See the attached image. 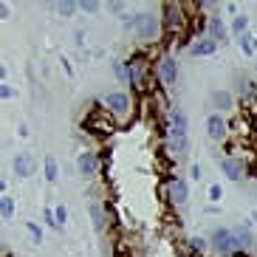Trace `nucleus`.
Instances as JSON below:
<instances>
[{"mask_svg":"<svg viewBox=\"0 0 257 257\" xmlns=\"http://www.w3.org/2000/svg\"><path fill=\"white\" fill-rule=\"evenodd\" d=\"M187 139H189V119L181 107H173L170 116H167V142H170V150L178 156V153L187 150Z\"/></svg>","mask_w":257,"mask_h":257,"instance_id":"nucleus-1","label":"nucleus"},{"mask_svg":"<svg viewBox=\"0 0 257 257\" xmlns=\"http://www.w3.org/2000/svg\"><path fill=\"white\" fill-rule=\"evenodd\" d=\"M161 31H164V26L156 15H150V12H136L133 15V34H136L139 43H153Z\"/></svg>","mask_w":257,"mask_h":257,"instance_id":"nucleus-2","label":"nucleus"},{"mask_svg":"<svg viewBox=\"0 0 257 257\" xmlns=\"http://www.w3.org/2000/svg\"><path fill=\"white\" fill-rule=\"evenodd\" d=\"M102 107H105V113L110 116V119L121 121V124L130 119V96L124 91L105 93V96H102Z\"/></svg>","mask_w":257,"mask_h":257,"instance_id":"nucleus-3","label":"nucleus"},{"mask_svg":"<svg viewBox=\"0 0 257 257\" xmlns=\"http://www.w3.org/2000/svg\"><path fill=\"white\" fill-rule=\"evenodd\" d=\"M161 26H164L170 34H178V31L187 29V15H184L181 3H164V6H161Z\"/></svg>","mask_w":257,"mask_h":257,"instance_id":"nucleus-4","label":"nucleus"},{"mask_svg":"<svg viewBox=\"0 0 257 257\" xmlns=\"http://www.w3.org/2000/svg\"><path fill=\"white\" fill-rule=\"evenodd\" d=\"M153 74H156V79H159L161 85L173 88V85L178 82V62H175L170 54H164V57H159L156 68H153Z\"/></svg>","mask_w":257,"mask_h":257,"instance_id":"nucleus-5","label":"nucleus"},{"mask_svg":"<svg viewBox=\"0 0 257 257\" xmlns=\"http://www.w3.org/2000/svg\"><path fill=\"white\" fill-rule=\"evenodd\" d=\"M209 246L218 251V254H234V251H240L237 249V243H234L232 229H226V226H218L215 232L209 234Z\"/></svg>","mask_w":257,"mask_h":257,"instance_id":"nucleus-6","label":"nucleus"},{"mask_svg":"<svg viewBox=\"0 0 257 257\" xmlns=\"http://www.w3.org/2000/svg\"><path fill=\"white\" fill-rule=\"evenodd\" d=\"M147 60H144L142 54H136L133 60H130V88H136V91H144L147 82H144V76H147Z\"/></svg>","mask_w":257,"mask_h":257,"instance_id":"nucleus-7","label":"nucleus"},{"mask_svg":"<svg viewBox=\"0 0 257 257\" xmlns=\"http://www.w3.org/2000/svg\"><path fill=\"white\" fill-rule=\"evenodd\" d=\"M206 136H209L212 142H223V139L229 136V124H226V119H223V113L206 116Z\"/></svg>","mask_w":257,"mask_h":257,"instance_id":"nucleus-8","label":"nucleus"},{"mask_svg":"<svg viewBox=\"0 0 257 257\" xmlns=\"http://www.w3.org/2000/svg\"><path fill=\"white\" fill-rule=\"evenodd\" d=\"M218 167H220V173L226 175L229 181H243V175H246L243 161L234 159V156H223V159H218Z\"/></svg>","mask_w":257,"mask_h":257,"instance_id":"nucleus-9","label":"nucleus"},{"mask_svg":"<svg viewBox=\"0 0 257 257\" xmlns=\"http://www.w3.org/2000/svg\"><path fill=\"white\" fill-rule=\"evenodd\" d=\"M12 170H15L17 178H31V175L37 173V161L31 153H17L15 161H12Z\"/></svg>","mask_w":257,"mask_h":257,"instance_id":"nucleus-10","label":"nucleus"},{"mask_svg":"<svg viewBox=\"0 0 257 257\" xmlns=\"http://www.w3.org/2000/svg\"><path fill=\"white\" fill-rule=\"evenodd\" d=\"M189 201V187L184 178H170V204L175 209H181L184 204Z\"/></svg>","mask_w":257,"mask_h":257,"instance_id":"nucleus-11","label":"nucleus"},{"mask_svg":"<svg viewBox=\"0 0 257 257\" xmlns=\"http://www.w3.org/2000/svg\"><path fill=\"white\" fill-rule=\"evenodd\" d=\"M218 43L212 37H206V34H201V37L192 43V46H187V51L192 54V57H212V54H218Z\"/></svg>","mask_w":257,"mask_h":257,"instance_id":"nucleus-12","label":"nucleus"},{"mask_svg":"<svg viewBox=\"0 0 257 257\" xmlns=\"http://www.w3.org/2000/svg\"><path fill=\"white\" fill-rule=\"evenodd\" d=\"M96 167H99V156L93 150H82V153H79V159H76V170H79L82 178H91V175L96 173Z\"/></svg>","mask_w":257,"mask_h":257,"instance_id":"nucleus-13","label":"nucleus"},{"mask_svg":"<svg viewBox=\"0 0 257 257\" xmlns=\"http://www.w3.org/2000/svg\"><path fill=\"white\" fill-rule=\"evenodd\" d=\"M206 37H212L215 43H226V37H229V29H226V23L220 20L218 15H212L209 20H206Z\"/></svg>","mask_w":257,"mask_h":257,"instance_id":"nucleus-14","label":"nucleus"},{"mask_svg":"<svg viewBox=\"0 0 257 257\" xmlns=\"http://www.w3.org/2000/svg\"><path fill=\"white\" fill-rule=\"evenodd\" d=\"M232 234H234V243H237V249L246 251L254 246V234H251V226L249 223H237V226H232Z\"/></svg>","mask_w":257,"mask_h":257,"instance_id":"nucleus-15","label":"nucleus"},{"mask_svg":"<svg viewBox=\"0 0 257 257\" xmlns=\"http://www.w3.org/2000/svg\"><path fill=\"white\" fill-rule=\"evenodd\" d=\"M88 215H91V220H93V229H96L99 234L107 229V215H105V206L99 204V201H91L88 204Z\"/></svg>","mask_w":257,"mask_h":257,"instance_id":"nucleus-16","label":"nucleus"},{"mask_svg":"<svg viewBox=\"0 0 257 257\" xmlns=\"http://www.w3.org/2000/svg\"><path fill=\"white\" fill-rule=\"evenodd\" d=\"M212 105H215V110H218V113H223V110H229V107L234 105V96L229 91H212Z\"/></svg>","mask_w":257,"mask_h":257,"instance_id":"nucleus-17","label":"nucleus"},{"mask_svg":"<svg viewBox=\"0 0 257 257\" xmlns=\"http://www.w3.org/2000/svg\"><path fill=\"white\" fill-rule=\"evenodd\" d=\"M237 46H240V54L243 57H254L257 54V34H243V37H237Z\"/></svg>","mask_w":257,"mask_h":257,"instance_id":"nucleus-18","label":"nucleus"},{"mask_svg":"<svg viewBox=\"0 0 257 257\" xmlns=\"http://www.w3.org/2000/svg\"><path fill=\"white\" fill-rule=\"evenodd\" d=\"M76 9H79L76 0H57V3H54V12H57L60 17H68V20L76 15Z\"/></svg>","mask_w":257,"mask_h":257,"instance_id":"nucleus-19","label":"nucleus"},{"mask_svg":"<svg viewBox=\"0 0 257 257\" xmlns=\"http://www.w3.org/2000/svg\"><path fill=\"white\" fill-rule=\"evenodd\" d=\"M237 82H240V99L243 102H254L257 99V85L251 82V79H246V76H240Z\"/></svg>","mask_w":257,"mask_h":257,"instance_id":"nucleus-20","label":"nucleus"},{"mask_svg":"<svg viewBox=\"0 0 257 257\" xmlns=\"http://www.w3.org/2000/svg\"><path fill=\"white\" fill-rule=\"evenodd\" d=\"M229 29H232V34H237V37H243V34H249V17H246V15L232 17V23H229Z\"/></svg>","mask_w":257,"mask_h":257,"instance_id":"nucleus-21","label":"nucleus"},{"mask_svg":"<svg viewBox=\"0 0 257 257\" xmlns=\"http://www.w3.org/2000/svg\"><path fill=\"white\" fill-rule=\"evenodd\" d=\"M57 178H60V164H57L54 156H46V181L57 184Z\"/></svg>","mask_w":257,"mask_h":257,"instance_id":"nucleus-22","label":"nucleus"},{"mask_svg":"<svg viewBox=\"0 0 257 257\" xmlns=\"http://www.w3.org/2000/svg\"><path fill=\"white\" fill-rule=\"evenodd\" d=\"M0 218H3V220H12V218H15V198H12V195H3V198H0Z\"/></svg>","mask_w":257,"mask_h":257,"instance_id":"nucleus-23","label":"nucleus"},{"mask_svg":"<svg viewBox=\"0 0 257 257\" xmlns=\"http://www.w3.org/2000/svg\"><path fill=\"white\" fill-rule=\"evenodd\" d=\"M43 220H46V226H51L54 229V232H65V229H62L60 226V223H57V215H54V209H51V206H46V209H43Z\"/></svg>","mask_w":257,"mask_h":257,"instance_id":"nucleus-24","label":"nucleus"},{"mask_svg":"<svg viewBox=\"0 0 257 257\" xmlns=\"http://www.w3.org/2000/svg\"><path fill=\"white\" fill-rule=\"evenodd\" d=\"M26 232H29V237H31V243H34V246H40V243H43V229H40L34 220H29V223H26Z\"/></svg>","mask_w":257,"mask_h":257,"instance_id":"nucleus-25","label":"nucleus"},{"mask_svg":"<svg viewBox=\"0 0 257 257\" xmlns=\"http://www.w3.org/2000/svg\"><path fill=\"white\" fill-rule=\"evenodd\" d=\"M76 3H79V12H85V15H96L99 9H102L99 0H76Z\"/></svg>","mask_w":257,"mask_h":257,"instance_id":"nucleus-26","label":"nucleus"},{"mask_svg":"<svg viewBox=\"0 0 257 257\" xmlns=\"http://www.w3.org/2000/svg\"><path fill=\"white\" fill-rule=\"evenodd\" d=\"M187 246H189L192 254H204V251H206V240H204V237H189Z\"/></svg>","mask_w":257,"mask_h":257,"instance_id":"nucleus-27","label":"nucleus"},{"mask_svg":"<svg viewBox=\"0 0 257 257\" xmlns=\"http://www.w3.org/2000/svg\"><path fill=\"white\" fill-rule=\"evenodd\" d=\"M116 76H119V79H121V82H127L130 85V60L127 62H116Z\"/></svg>","mask_w":257,"mask_h":257,"instance_id":"nucleus-28","label":"nucleus"},{"mask_svg":"<svg viewBox=\"0 0 257 257\" xmlns=\"http://www.w3.org/2000/svg\"><path fill=\"white\" fill-rule=\"evenodd\" d=\"M54 215H57V223H60L62 229H65V223H68V209H65V206H54Z\"/></svg>","mask_w":257,"mask_h":257,"instance_id":"nucleus-29","label":"nucleus"},{"mask_svg":"<svg viewBox=\"0 0 257 257\" xmlns=\"http://www.w3.org/2000/svg\"><path fill=\"white\" fill-rule=\"evenodd\" d=\"M17 96V91L12 88L9 82H0V99H15Z\"/></svg>","mask_w":257,"mask_h":257,"instance_id":"nucleus-30","label":"nucleus"},{"mask_svg":"<svg viewBox=\"0 0 257 257\" xmlns=\"http://www.w3.org/2000/svg\"><path fill=\"white\" fill-rule=\"evenodd\" d=\"M220 198H223V187H220V184H212L209 187V201H220Z\"/></svg>","mask_w":257,"mask_h":257,"instance_id":"nucleus-31","label":"nucleus"},{"mask_svg":"<svg viewBox=\"0 0 257 257\" xmlns=\"http://www.w3.org/2000/svg\"><path fill=\"white\" fill-rule=\"evenodd\" d=\"M107 12H110V15H124V3H119V0H110V3H107Z\"/></svg>","mask_w":257,"mask_h":257,"instance_id":"nucleus-32","label":"nucleus"},{"mask_svg":"<svg viewBox=\"0 0 257 257\" xmlns=\"http://www.w3.org/2000/svg\"><path fill=\"white\" fill-rule=\"evenodd\" d=\"M60 65H62V71H65V76H74V65L68 62V57H60Z\"/></svg>","mask_w":257,"mask_h":257,"instance_id":"nucleus-33","label":"nucleus"},{"mask_svg":"<svg viewBox=\"0 0 257 257\" xmlns=\"http://www.w3.org/2000/svg\"><path fill=\"white\" fill-rule=\"evenodd\" d=\"M9 17H12V9H9V3L0 0V20H9Z\"/></svg>","mask_w":257,"mask_h":257,"instance_id":"nucleus-34","label":"nucleus"},{"mask_svg":"<svg viewBox=\"0 0 257 257\" xmlns=\"http://www.w3.org/2000/svg\"><path fill=\"white\" fill-rule=\"evenodd\" d=\"M189 175H192V178H195V181H198V178H201V167H192V170H189Z\"/></svg>","mask_w":257,"mask_h":257,"instance_id":"nucleus-35","label":"nucleus"},{"mask_svg":"<svg viewBox=\"0 0 257 257\" xmlns=\"http://www.w3.org/2000/svg\"><path fill=\"white\" fill-rule=\"evenodd\" d=\"M17 133H20V136L26 139V136H29V124H26V121H23V124H20V130H17Z\"/></svg>","mask_w":257,"mask_h":257,"instance_id":"nucleus-36","label":"nucleus"},{"mask_svg":"<svg viewBox=\"0 0 257 257\" xmlns=\"http://www.w3.org/2000/svg\"><path fill=\"white\" fill-rule=\"evenodd\" d=\"M201 12H215V3H201Z\"/></svg>","mask_w":257,"mask_h":257,"instance_id":"nucleus-37","label":"nucleus"},{"mask_svg":"<svg viewBox=\"0 0 257 257\" xmlns=\"http://www.w3.org/2000/svg\"><path fill=\"white\" fill-rule=\"evenodd\" d=\"M251 220H254V223H257V212H251Z\"/></svg>","mask_w":257,"mask_h":257,"instance_id":"nucleus-38","label":"nucleus"}]
</instances>
